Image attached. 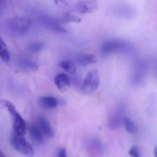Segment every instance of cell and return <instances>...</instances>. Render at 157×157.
Segmentation results:
<instances>
[{
    "instance_id": "20",
    "label": "cell",
    "mask_w": 157,
    "mask_h": 157,
    "mask_svg": "<svg viewBox=\"0 0 157 157\" xmlns=\"http://www.w3.org/2000/svg\"><path fill=\"white\" fill-rule=\"evenodd\" d=\"M58 157H67V153H66L65 149L61 148L58 150Z\"/></svg>"
},
{
    "instance_id": "12",
    "label": "cell",
    "mask_w": 157,
    "mask_h": 157,
    "mask_svg": "<svg viewBox=\"0 0 157 157\" xmlns=\"http://www.w3.org/2000/svg\"><path fill=\"white\" fill-rule=\"evenodd\" d=\"M121 47V43L119 41H107V42L104 43L103 44L102 51L104 53H112V52H115L117 50H119Z\"/></svg>"
},
{
    "instance_id": "10",
    "label": "cell",
    "mask_w": 157,
    "mask_h": 157,
    "mask_svg": "<svg viewBox=\"0 0 157 157\" xmlns=\"http://www.w3.org/2000/svg\"><path fill=\"white\" fill-rule=\"evenodd\" d=\"M18 64L21 68L27 71H35L38 69V64L26 58H21L19 60Z\"/></svg>"
},
{
    "instance_id": "11",
    "label": "cell",
    "mask_w": 157,
    "mask_h": 157,
    "mask_svg": "<svg viewBox=\"0 0 157 157\" xmlns=\"http://www.w3.org/2000/svg\"><path fill=\"white\" fill-rule=\"evenodd\" d=\"M29 131L30 136L35 142L38 143V144H41L43 142V135L38 127L30 125L29 127Z\"/></svg>"
},
{
    "instance_id": "9",
    "label": "cell",
    "mask_w": 157,
    "mask_h": 157,
    "mask_svg": "<svg viewBox=\"0 0 157 157\" xmlns=\"http://www.w3.org/2000/svg\"><path fill=\"white\" fill-rule=\"evenodd\" d=\"M76 62L80 66H87L96 64L97 58L93 54H82L76 58Z\"/></svg>"
},
{
    "instance_id": "2",
    "label": "cell",
    "mask_w": 157,
    "mask_h": 157,
    "mask_svg": "<svg viewBox=\"0 0 157 157\" xmlns=\"http://www.w3.org/2000/svg\"><path fill=\"white\" fill-rule=\"evenodd\" d=\"M31 20L26 17H15L6 23V31L12 37H21L31 27Z\"/></svg>"
},
{
    "instance_id": "5",
    "label": "cell",
    "mask_w": 157,
    "mask_h": 157,
    "mask_svg": "<svg viewBox=\"0 0 157 157\" xmlns=\"http://www.w3.org/2000/svg\"><path fill=\"white\" fill-rule=\"evenodd\" d=\"M77 12L80 14H90L96 12L98 9V0H81L75 6Z\"/></svg>"
},
{
    "instance_id": "16",
    "label": "cell",
    "mask_w": 157,
    "mask_h": 157,
    "mask_svg": "<svg viewBox=\"0 0 157 157\" xmlns=\"http://www.w3.org/2000/svg\"><path fill=\"white\" fill-rule=\"evenodd\" d=\"M55 6L63 12L64 13H71V7L68 3L64 0H54Z\"/></svg>"
},
{
    "instance_id": "22",
    "label": "cell",
    "mask_w": 157,
    "mask_h": 157,
    "mask_svg": "<svg viewBox=\"0 0 157 157\" xmlns=\"http://www.w3.org/2000/svg\"><path fill=\"white\" fill-rule=\"evenodd\" d=\"M153 153H154V157H156V147H155L154 152H153Z\"/></svg>"
},
{
    "instance_id": "18",
    "label": "cell",
    "mask_w": 157,
    "mask_h": 157,
    "mask_svg": "<svg viewBox=\"0 0 157 157\" xmlns=\"http://www.w3.org/2000/svg\"><path fill=\"white\" fill-rule=\"evenodd\" d=\"M44 43L42 42H32L29 45V50L32 52H37L41 50L44 46Z\"/></svg>"
},
{
    "instance_id": "21",
    "label": "cell",
    "mask_w": 157,
    "mask_h": 157,
    "mask_svg": "<svg viewBox=\"0 0 157 157\" xmlns=\"http://www.w3.org/2000/svg\"><path fill=\"white\" fill-rule=\"evenodd\" d=\"M0 157H6V156L4 155V153L1 151V150H0Z\"/></svg>"
},
{
    "instance_id": "14",
    "label": "cell",
    "mask_w": 157,
    "mask_h": 157,
    "mask_svg": "<svg viewBox=\"0 0 157 157\" xmlns=\"http://www.w3.org/2000/svg\"><path fill=\"white\" fill-rule=\"evenodd\" d=\"M59 66L67 73L72 75L76 72V64L71 60H63L59 63Z\"/></svg>"
},
{
    "instance_id": "7",
    "label": "cell",
    "mask_w": 157,
    "mask_h": 157,
    "mask_svg": "<svg viewBox=\"0 0 157 157\" xmlns=\"http://www.w3.org/2000/svg\"><path fill=\"white\" fill-rule=\"evenodd\" d=\"M55 84L58 89H59L61 91L64 92L68 89L71 85L70 78L67 75L64 73L58 74L55 78Z\"/></svg>"
},
{
    "instance_id": "1",
    "label": "cell",
    "mask_w": 157,
    "mask_h": 157,
    "mask_svg": "<svg viewBox=\"0 0 157 157\" xmlns=\"http://www.w3.org/2000/svg\"><path fill=\"white\" fill-rule=\"evenodd\" d=\"M0 104L7 109L8 112L11 115L14 133L18 135V136H24L27 131V125H26L25 120L16 110L15 105L11 101L5 99L0 100Z\"/></svg>"
},
{
    "instance_id": "17",
    "label": "cell",
    "mask_w": 157,
    "mask_h": 157,
    "mask_svg": "<svg viewBox=\"0 0 157 157\" xmlns=\"http://www.w3.org/2000/svg\"><path fill=\"white\" fill-rule=\"evenodd\" d=\"M62 20L64 22L80 23L81 21V18L71 13H64L62 15Z\"/></svg>"
},
{
    "instance_id": "15",
    "label": "cell",
    "mask_w": 157,
    "mask_h": 157,
    "mask_svg": "<svg viewBox=\"0 0 157 157\" xmlns=\"http://www.w3.org/2000/svg\"><path fill=\"white\" fill-rule=\"evenodd\" d=\"M124 124L126 130L131 134H135L137 132V127L133 121H132L130 118H124Z\"/></svg>"
},
{
    "instance_id": "23",
    "label": "cell",
    "mask_w": 157,
    "mask_h": 157,
    "mask_svg": "<svg viewBox=\"0 0 157 157\" xmlns=\"http://www.w3.org/2000/svg\"><path fill=\"white\" fill-rule=\"evenodd\" d=\"M4 1H5V0H0V6H1L2 4V3L4 2Z\"/></svg>"
},
{
    "instance_id": "8",
    "label": "cell",
    "mask_w": 157,
    "mask_h": 157,
    "mask_svg": "<svg viewBox=\"0 0 157 157\" xmlns=\"http://www.w3.org/2000/svg\"><path fill=\"white\" fill-rule=\"evenodd\" d=\"M38 104L42 108L45 110H51L55 108L58 106V101L55 97L44 96L38 98Z\"/></svg>"
},
{
    "instance_id": "3",
    "label": "cell",
    "mask_w": 157,
    "mask_h": 157,
    "mask_svg": "<svg viewBox=\"0 0 157 157\" xmlns=\"http://www.w3.org/2000/svg\"><path fill=\"white\" fill-rule=\"evenodd\" d=\"M10 141L12 147L19 153L28 157H32L34 156L33 148L23 136L14 133L11 137Z\"/></svg>"
},
{
    "instance_id": "13",
    "label": "cell",
    "mask_w": 157,
    "mask_h": 157,
    "mask_svg": "<svg viewBox=\"0 0 157 157\" xmlns=\"http://www.w3.org/2000/svg\"><path fill=\"white\" fill-rule=\"evenodd\" d=\"M0 58L3 62H9L10 60V54L7 45L0 35Z\"/></svg>"
},
{
    "instance_id": "19",
    "label": "cell",
    "mask_w": 157,
    "mask_h": 157,
    "mask_svg": "<svg viewBox=\"0 0 157 157\" xmlns=\"http://www.w3.org/2000/svg\"><path fill=\"white\" fill-rule=\"evenodd\" d=\"M129 154L131 157H140V150L136 146H133L129 151Z\"/></svg>"
},
{
    "instance_id": "4",
    "label": "cell",
    "mask_w": 157,
    "mask_h": 157,
    "mask_svg": "<svg viewBox=\"0 0 157 157\" xmlns=\"http://www.w3.org/2000/svg\"><path fill=\"white\" fill-rule=\"evenodd\" d=\"M100 85V78L98 70H92L87 73L84 80L82 90L86 94H90L98 90Z\"/></svg>"
},
{
    "instance_id": "6",
    "label": "cell",
    "mask_w": 157,
    "mask_h": 157,
    "mask_svg": "<svg viewBox=\"0 0 157 157\" xmlns=\"http://www.w3.org/2000/svg\"><path fill=\"white\" fill-rule=\"evenodd\" d=\"M38 129L40 130L41 133H42L43 136L47 138H52L54 136V130L52 128V124L46 118L41 117L38 120Z\"/></svg>"
}]
</instances>
